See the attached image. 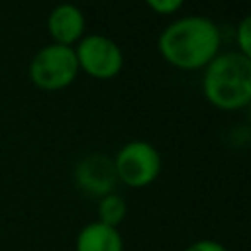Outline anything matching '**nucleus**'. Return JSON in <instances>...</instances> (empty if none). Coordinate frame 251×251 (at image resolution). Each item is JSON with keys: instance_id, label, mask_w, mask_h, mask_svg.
Here are the masks:
<instances>
[{"instance_id": "f257e3e1", "label": "nucleus", "mask_w": 251, "mask_h": 251, "mask_svg": "<svg viewBox=\"0 0 251 251\" xmlns=\"http://www.w3.org/2000/svg\"><path fill=\"white\" fill-rule=\"evenodd\" d=\"M220 25L202 14L175 18L157 37V51L163 61L184 73L204 71L220 53Z\"/></svg>"}, {"instance_id": "f03ea898", "label": "nucleus", "mask_w": 251, "mask_h": 251, "mask_svg": "<svg viewBox=\"0 0 251 251\" xmlns=\"http://www.w3.org/2000/svg\"><path fill=\"white\" fill-rule=\"evenodd\" d=\"M200 86L216 110H245L251 104V61L237 51H220L202 71Z\"/></svg>"}, {"instance_id": "7ed1b4c3", "label": "nucleus", "mask_w": 251, "mask_h": 251, "mask_svg": "<svg viewBox=\"0 0 251 251\" xmlns=\"http://www.w3.org/2000/svg\"><path fill=\"white\" fill-rule=\"evenodd\" d=\"M112 161L118 182L129 188H145L153 184L163 169L159 149L145 139H131L124 143Z\"/></svg>"}, {"instance_id": "20e7f679", "label": "nucleus", "mask_w": 251, "mask_h": 251, "mask_svg": "<svg viewBox=\"0 0 251 251\" xmlns=\"http://www.w3.org/2000/svg\"><path fill=\"white\" fill-rule=\"evenodd\" d=\"M78 63L75 47L49 43L29 61V78L41 90H63L75 82Z\"/></svg>"}, {"instance_id": "39448f33", "label": "nucleus", "mask_w": 251, "mask_h": 251, "mask_svg": "<svg viewBox=\"0 0 251 251\" xmlns=\"http://www.w3.org/2000/svg\"><path fill=\"white\" fill-rule=\"evenodd\" d=\"M75 55L78 71L98 80L116 78L126 63L122 47L102 33H84V37L75 45Z\"/></svg>"}, {"instance_id": "423d86ee", "label": "nucleus", "mask_w": 251, "mask_h": 251, "mask_svg": "<svg viewBox=\"0 0 251 251\" xmlns=\"http://www.w3.org/2000/svg\"><path fill=\"white\" fill-rule=\"evenodd\" d=\"M75 184L80 192L102 198L110 192H114L118 184L114 161L104 153H88L84 155L76 167H75Z\"/></svg>"}, {"instance_id": "0eeeda50", "label": "nucleus", "mask_w": 251, "mask_h": 251, "mask_svg": "<svg viewBox=\"0 0 251 251\" xmlns=\"http://www.w3.org/2000/svg\"><path fill=\"white\" fill-rule=\"evenodd\" d=\"M47 31H49V37L53 39L51 43L75 47L84 37V31H86L84 12L71 2L57 4L47 16Z\"/></svg>"}, {"instance_id": "6e6552de", "label": "nucleus", "mask_w": 251, "mask_h": 251, "mask_svg": "<svg viewBox=\"0 0 251 251\" xmlns=\"http://www.w3.org/2000/svg\"><path fill=\"white\" fill-rule=\"evenodd\" d=\"M75 251H124V237L118 227L90 222L78 231Z\"/></svg>"}, {"instance_id": "1a4fd4ad", "label": "nucleus", "mask_w": 251, "mask_h": 251, "mask_svg": "<svg viewBox=\"0 0 251 251\" xmlns=\"http://www.w3.org/2000/svg\"><path fill=\"white\" fill-rule=\"evenodd\" d=\"M98 220L100 224H106L110 227H118L126 216H127V202L118 192H110L102 198H98Z\"/></svg>"}, {"instance_id": "9d476101", "label": "nucleus", "mask_w": 251, "mask_h": 251, "mask_svg": "<svg viewBox=\"0 0 251 251\" xmlns=\"http://www.w3.org/2000/svg\"><path fill=\"white\" fill-rule=\"evenodd\" d=\"M235 45L237 53L251 61V14L243 16L235 27Z\"/></svg>"}, {"instance_id": "9b49d317", "label": "nucleus", "mask_w": 251, "mask_h": 251, "mask_svg": "<svg viewBox=\"0 0 251 251\" xmlns=\"http://www.w3.org/2000/svg\"><path fill=\"white\" fill-rule=\"evenodd\" d=\"M143 2L151 12L159 16H175L184 6V0H143Z\"/></svg>"}, {"instance_id": "f8f14e48", "label": "nucleus", "mask_w": 251, "mask_h": 251, "mask_svg": "<svg viewBox=\"0 0 251 251\" xmlns=\"http://www.w3.org/2000/svg\"><path fill=\"white\" fill-rule=\"evenodd\" d=\"M184 251H227L226 245H222L216 239H198L194 243H190Z\"/></svg>"}, {"instance_id": "ddd939ff", "label": "nucleus", "mask_w": 251, "mask_h": 251, "mask_svg": "<svg viewBox=\"0 0 251 251\" xmlns=\"http://www.w3.org/2000/svg\"><path fill=\"white\" fill-rule=\"evenodd\" d=\"M247 118H249V124H251V104L247 106Z\"/></svg>"}]
</instances>
